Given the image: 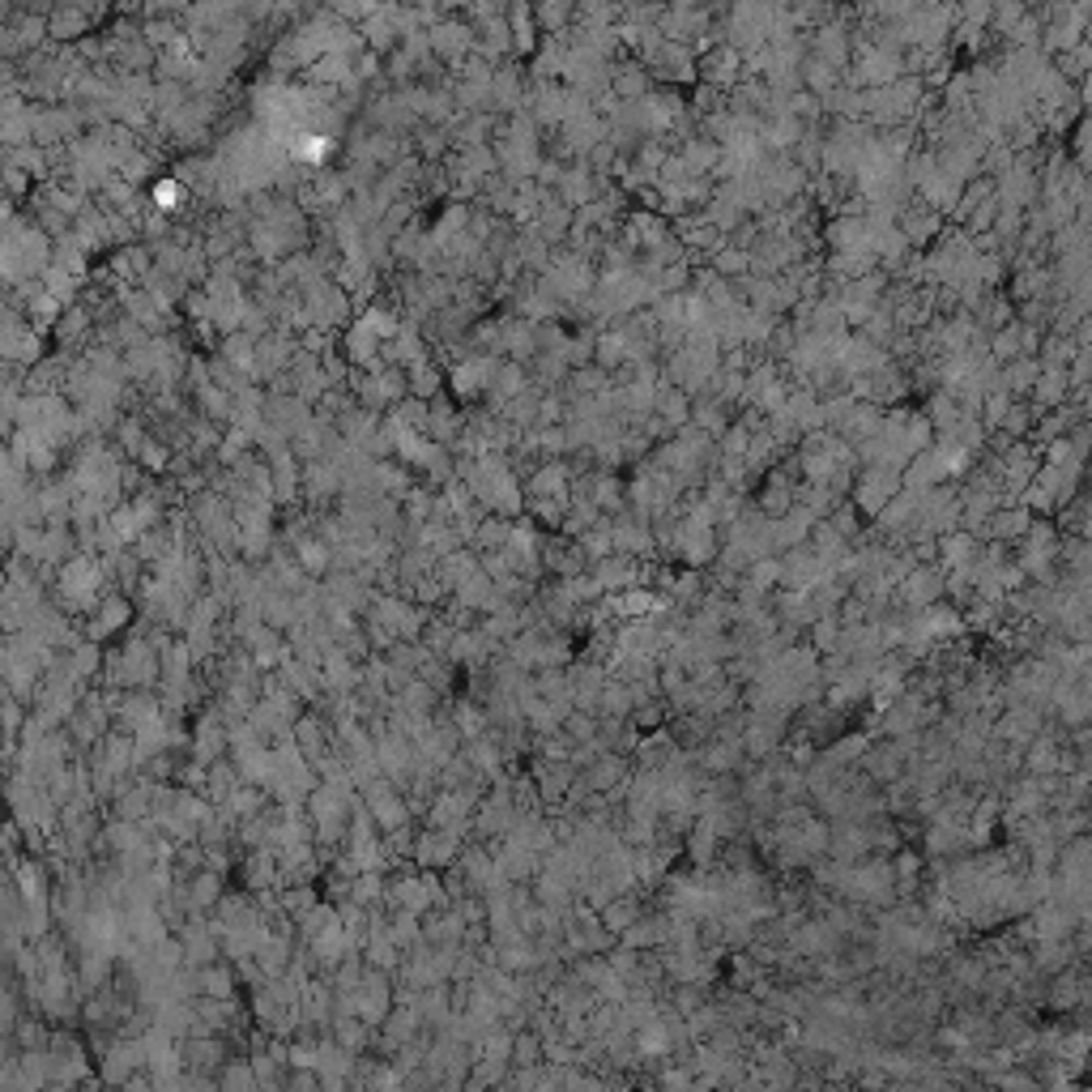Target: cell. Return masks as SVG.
I'll use <instances>...</instances> for the list:
<instances>
[{"label": "cell", "mask_w": 1092, "mask_h": 1092, "mask_svg": "<svg viewBox=\"0 0 1092 1092\" xmlns=\"http://www.w3.org/2000/svg\"><path fill=\"white\" fill-rule=\"evenodd\" d=\"M691 1084H696V1076H691L688 1062H670V1067H662V1076H658L662 1092H691Z\"/></svg>", "instance_id": "6da1fadb"}, {"label": "cell", "mask_w": 1092, "mask_h": 1092, "mask_svg": "<svg viewBox=\"0 0 1092 1092\" xmlns=\"http://www.w3.org/2000/svg\"><path fill=\"white\" fill-rule=\"evenodd\" d=\"M222 1092H261V1079L252 1076V1067H226V1076H222Z\"/></svg>", "instance_id": "7a4b0ae2"}, {"label": "cell", "mask_w": 1092, "mask_h": 1092, "mask_svg": "<svg viewBox=\"0 0 1092 1092\" xmlns=\"http://www.w3.org/2000/svg\"><path fill=\"white\" fill-rule=\"evenodd\" d=\"M512 1062L516 1067H538V1054H542V1041L538 1037H521V1041H512Z\"/></svg>", "instance_id": "3957f363"}, {"label": "cell", "mask_w": 1092, "mask_h": 1092, "mask_svg": "<svg viewBox=\"0 0 1092 1092\" xmlns=\"http://www.w3.org/2000/svg\"><path fill=\"white\" fill-rule=\"evenodd\" d=\"M180 196H184V193H180V184H175V180H163V184L154 188L158 210H175V205H180Z\"/></svg>", "instance_id": "277c9868"}, {"label": "cell", "mask_w": 1092, "mask_h": 1092, "mask_svg": "<svg viewBox=\"0 0 1092 1092\" xmlns=\"http://www.w3.org/2000/svg\"><path fill=\"white\" fill-rule=\"evenodd\" d=\"M124 1092H154V1088H150V1084H137V1079H128Z\"/></svg>", "instance_id": "5b68a950"}]
</instances>
